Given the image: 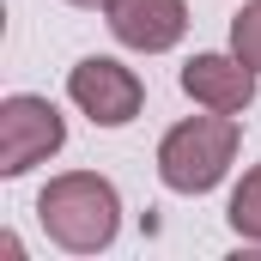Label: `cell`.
Instances as JSON below:
<instances>
[{"label": "cell", "mask_w": 261, "mask_h": 261, "mask_svg": "<svg viewBox=\"0 0 261 261\" xmlns=\"http://www.w3.org/2000/svg\"><path fill=\"white\" fill-rule=\"evenodd\" d=\"M37 225L49 231V243H61L67 255H97L122 231V195L97 170L49 176V189L37 195Z\"/></svg>", "instance_id": "cell-1"}, {"label": "cell", "mask_w": 261, "mask_h": 261, "mask_svg": "<svg viewBox=\"0 0 261 261\" xmlns=\"http://www.w3.org/2000/svg\"><path fill=\"white\" fill-rule=\"evenodd\" d=\"M237 116H189L158 140V182L170 195H206L225 182V170L237 164Z\"/></svg>", "instance_id": "cell-2"}, {"label": "cell", "mask_w": 261, "mask_h": 261, "mask_svg": "<svg viewBox=\"0 0 261 261\" xmlns=\"http://www.w3.org/2000/svg\"><path fill=\"white\" fill-rule=\"evenodd\" d=\"M67 146V122L61 110L37 91H12L0 103V176H24L43 158H55Z\"/></svg>", "instance_id": "cell-3"}, {"label": "cell", "mask_w": 261, "mask_h": 261, "mask_svg": "<svg viewBox=\"0 0 261 261\" xmlns=\"http://www.w3.org/2000/svg\"><path fill=\"white\" fill-rule=\"evenodd\" d=\"M67 97L97 128H128L134 116H140V103H146V85H140L134 67L110 61V55H85V61L67 73Z\"/></svg>", "instance_id": "cell-4"}, {"label": "cell", "mask_w": 261, "mask_h": 261, "mask_svg": "<svg viewBox=\"0 0 261 261\" xmlns=\"http://www.w3.org/2000/svg\"><path fill=\"white\" fill-rule=\"evenodd\" d=\"M103 18H110L116 43L140 49V55H164L189 31V6L182 0H103Z\"/></svg>", "instance_id": "cell-5"}, {"label": "cell", "mask_w": 261, "mask_h": 261, "mask_svg": "<svg viewBox=\"0 0 261 261\" xmlns=\"http://www.w3.org/2000/svg\"><path fill=\"white\" fill-rule=\"evenodd\" d=\"M182 91L195 97L200 110H219V116H243L255 103V67L243 61L237 49L231 55H195L182 67Z\"/></svg>", "instance_id": "cell-6"}, {"label": "cell", "mask_w": 261, "mask_h": 261, "mask_svg": "<svg viewBox=\"0 0 261 261\" xmlns=\"http://www.w3.org/2000/svg\"><path fill=\"white\" fill-rule=\"evenodd\" d=\"M225 219H231V231L237 237H249V243H261V164L231 189V206H225Z\"/></svg>", "instance_id": "cell-7"}, {"label": "cell", "mask_w": 261, "mask_h": 261, "mask_svg": "<svg viewBox=\"0 0 261 261\" xmlns=\"http://www.w3.org/2000/svg\"><path fill=\"white\" fill-rule=\"evenodd\" d=\"M231 49L261 73V0H243L237 18H231Z\"/></svg>", "instance_id": "cell-8"}, {"label": "cell", "mask_w": 261, "mask_h": 261, "mask_svg": "<svg viewBox=\"0 0 261 261\" xmlns=\"http://www.w3.org/2000/svg\"><path fill=\"white\" fill-rule=\"evenodd\" d=\"M67 6H103V0H67Z\"/></svg>", "instance_id": "cell-9"}]
</instances>
